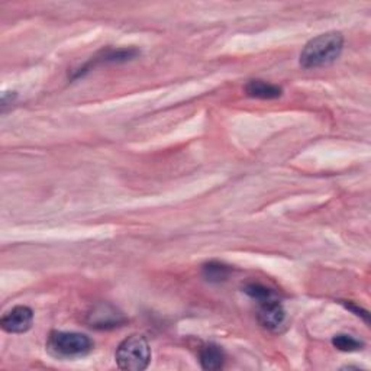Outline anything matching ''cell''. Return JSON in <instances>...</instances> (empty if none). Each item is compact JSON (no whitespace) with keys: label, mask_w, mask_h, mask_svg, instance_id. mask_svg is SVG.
<instances>
[{"label":"cell","mask_w":371,"mask_h":371,"mask_svg":"<svg viewBox=\"0 0 371 371\" xmlns=\"http://www.w3.org/2000/svg\"><path fill=\"white\" fill-rule=\"evenodd\" d=\"M344 37L339 32H327L311 39L300 53V65L319 68L332 64L342 53Z\"/></svg>","instance_id":"obj_1"},{"label":"cell","mask_w":371,"mask_h":371,"mask_svg":"<svg viewBox=\"0 0 371 371\" xmlns=\"http://www.w3.org/2000/svg\"><path fill=\"white\" fill-rule=\"evenodd\" d=\"M121 370L143 371L151 361V348L143 335H131L124 339L115 354Z\"/></svg>","instance_id":"obj_2"},{"label":"cell","mask_w":371,"mask_h":371,"mask_svg":"<svg viewBox=\"0 0 371 371\" xmlns=\"http://www.w3.org/2000/svg\"><path fill=\"white\" fill-rule=\"evenodd\" d=\"M46 348L56 357L74 358L89 354L93 350V342L84 334L54 331L48 337Z\"/></svg>","instance_id":"obj_3"},{"label":"cell","mask_w":371,"mask_h":371,"mask_svg":"<svg viewBox=\"0 0 371 371\" xmlns=\"http://www.w3.org/2000/svg\"><path fill=\"white\" fill-rule=\"evenodd\" d=\"M259 322L263 327L271 332H278L285 327L286 322V312L277 297L259 301Z\"/></svg>","instance_id":"obj_4"},{"label":"cell","mask_w":371,"mask_h":371,"mask_svg":"<svg viewBox=\"0 0 371 371\" xmlns=\"http://www.w3.org/2000/svg\"><path fill=\"white\" fill-rule=\"evenodd\" d=\"M34 322V311L28 306H15L9 312H6L0 325H2L4 331L9 334H23L31 330Z\"/></svg>","instance_id":"obj_5"},{"label":"cell","mask_w":371,"mask_h":371,"mask_svg":"<svg viewBox=\"0 0 371 371\" xmlns=\"http://www.w3.org/2000/svg\"><path fill=\"white\" fill-rule=\"evenodd\" d=\"M87 322L91 328L109 330L119 327L125 322V318L118 309L110 305H99L87 315Z\"/></svg>","instance_id":"obj_6"},{"label":"cell","mask_w":371,"mask_h":371,"mask_svg":"<svg viewBox=\"0 0 371 371\" xmlns=\"http://www.w3.org/2000/svg\"><path fill=\"white\" fill-rule=\"evenodd\" d=\"M138 56V51L135 48H119V50H106L100 57H95L90 60L83 68H80L76 77L83 76L86 72H89V68L93 65H96L99 63H124L135 58Z\"/></svg>","instance_id":"obj_7"},{"label":"cell","mask_w":371,"mask_h":371,"mask_svg":"<svg viewBox=\"0 0 371 371\" xmlns=\"http://www.w3.org/2000/svg\"><path fill=\"white\" fill-rule=\"evenodd\" d=\"M225 358L226 357L223 350L216 344H206L204 346H202V350L199 353L200 365L203 370L207 371H216L223 368Z\"/></svg>","instance_id":"obj_8"},{"label":"cell","mask_w":371,"mask_h":371,"mask_svg":"<svg viewBox=\"0 0 371 371\" xmlns=\"http://www.w3.org/2000/svg\"><path fill=\"white\" fill-rule=\"evenodd\" d=\"M245 93L249 98L271 100V99L280 98L283 90H282V87L267 83L264 80H251L245 86Z\"/></svg>","instance_id":"obj_9"},{"label":"cell","mask_w":371,"mask_h":371,"mask_svg":"<svg viewBox=\"0 0 371 371\" xmlns=\"http://www.w3.org/2000/svg\"><path fill=\"white\" fill-rule=\"evenodd\" d=\"M230 273V268L219 261H211L203 266V277L211 283L225 282Z\"/></svg>","instance_id":"obj_10"},{"label":"cell","mask_w":371,"mask_h":371,"mask_svg":"<svg viewBox=\"0 0 371 371\" xmlns=\"http://www.w3.org/2000/svg\"><path fill=\"white\" fill-rule=\"evenodd\" d=\"M332 345L339 351L344 353H354L363 350V342L348 334H338L332 338Z\"/></svg>","instance_id":"obj_11"},{"label":"cell","mask_w":371,"mask_h":371,"mask_svg":"<svg viewBox=\"0 0 371 371\" xmlns=\"http://www.w3.org/2000/svg\"><path fill=\"white\" fill-rule=\"evenodd\" d=\"M244 293H247L251 299L257 300L259 301H264V300H268V299H273V297H277V294L270 290L268 287H266L264 285H260V283H248L244 286Z\"/></svg>","instance_id":"obj_12"},{"label":"cell","mask_w":371,"mask_h":371,"mask_svg":"<svg viewBox=\"0 0 371 371\" xmlns=\"http://www.w3.org/2000/svg\"><path fill=\"white\" fill-rule=\"evenodd\" d=\"M344 305H345V308L346 309H350L351 312H354L357 316H360V318H363L367 323L370 322V315H368V312L367 311H364V309H361V308H358L357 305H354V304H345V301H344Z\"/></svg>","instance_id":"obj_13"}]
</instances>
